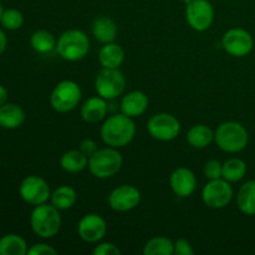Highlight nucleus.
Listing matches in <instances>:
<instances>
[{
    "instance_id": "nucleus-1",
    "label": "nucleus",
    "mask_w": 255,
    "mask_h": 255,
    "mask_svg": "<svg viewBox=\"0 0 255 255\" xmlns=\"http://www.w3.org/2000/svg\"><path fill=\"white\" fill-rule=\"evenodd\" d=\"M101 138L107 146L121 148L131 143L136 134V126L131 117L116 114L105 120L100 129Z\"/></svg>"
},
{
    "instance_id": "nucleus-2",
    "label": "nucleus",
    "mask_w": 255,
    "mask_h": 255,
    "mask_svg": "<svg viewBox=\"0 0 255 255\" xmlns=\"http://www.w3.org/2000/svg\"><path fill=\"white\" fill-rule=\"evenodd\" d=\"M30 227L40 238H54L61 229L60 211L51 203L35 206L30 214Z\"/></svg>"
},
{
    "instance_id": "nucleus-3",
    "label": "nucleus",
    "mask_w": 255,
    "mask_h": 255,
    "mask_svg": "<svg viewBox=\"0 0 255 255\" xmlns=\"http://www.w3.org/2000/svg\"><path fill=\"white\" fill-rule=\"evenodd\" d=\"M56 51L59 56L66 61H80L85 59L90 51L89 36L82 30H66L57 39Z\"/></svg>"
},
{
    "instance_id": "nucleus-4",
    "label": "nucleus",
    "mask_w": 255,
    "mask_h": 255,
    "mask_svg": "<svg viewBox=\"0 0 255 255\" xmlns=\"http://www.w3.org/2000/svg\"><path fill=\"white\" fill-rule=\"evenodd\" d=\"M214 142L227 153H238L248 146V131L239 122H223L214 132Z\"/></svg>"
},
{
    "instance_id": "nucleus-5",
    "label": "nucleus",
    "mask_w": 255,
    "mask_h": 255,
    "mask_svg": "<svg viewBox=\"0 0 255 255\" xmlns=\"http://www.w3.org/2000/svg\"><path fill=\"white\" fill-rule=\"evenodd\" d=\"M124 157L119 149L114 147L99 148V151L89 158V169L94 177L107 179L116 176L122 168Z\"/></svg>"
},
{
    "instance_id": "nucleus-6",
    "label": "nucleus",
    "mask_w": 255,
    "mask_h": 255,
    "mask_svg": "<svg viewBox=\"0 0 255 255\" xmlns=\"http://www.w3.org/2000/svg\"><path fill=\"white\" fill-rule=\"evenodd\" d=\"M81 89L72 80L60 81L50 95V105L59 114H67L75 110L81 100Z\"/></svg>"
},
{
    "instance_id": "nucleus-7",
    "label": "nucleus",
    "mask_w": 255,
    "mask_h": 255,
    "mask_svg": "<svg viewBox=\"0 0 255 255\" xmlns=\"http://www.w3.org/2000/svg\"><path fill=\"white\" fill-rule=\"evenodd\" d=\"M126 87V77L120 69H104L95 79V89L105 100H115L121 96Z\"/></svg>"
},
{
    "instance_id": "nucleus-8",
    "label": "nucleus",
    "mask_w": 255,
    "mask_h": 255,
    "mask_svg": "<svg viewBox=\"0 0 255 255\" xmlns=\"http://www.w3.org/2000/svg\"><path fill=\"white\" fill-rule=\"evenodd\" d=\"M147 131L152 138L161 142H169L177 138L181 132V122L176 116L167 112L156 114L147 122Z\"/></svg>"
},
{
    "instance_id": "nucleus-9",
    "label": "nucleus",
    "mask_w": 255,
    "mask_h": 255,
    "mask_svg": "<svg viewBox=\"0 0 255 255\" xmlns=\"http://www.w3.org/2000/svg\"><path fill=\"white\" fill-rule=\"evenodd\" d=\"M51 189L49 183L40 176H27L19 186V196L25 203L30 206H40L47 203L51 198Z\"/></svg>"
},
{
    "instance_id": "nucleus-10",
    "label": "nucleus",
    "mask_w": 255,
    "mask_h": 255,
    "mask_svg": "<svg viewBox=\"0 0 255 255\" xmlns=\"http://www.w3.org/2000/svg\"><path fill=\"white\" fill-rule=\"evenodd\" d=\"M234 196L231 183L223 178L212 179L202 189V201L211 209H223Z\"/></svg>"
},
{
    "instance_id": "nucleus-11",
    "label": "nucleus",
    "mask_w": 255,
    "mask_h": 255,
    "mask_svg": "<svg viewBox=\"0 0 255 255\" xmlns=\"http://www.w3.org/2000/svg\"><path fill=\"white\" fill-rule=\"evenodd\" d=\"M222 46L231 56L244 57L252 52L254 40L251 32L242 27H232L224 32L222 37Z\"/></svg>"
},
{
    "instance_id": "nucleus-12",
    "label": "nucleus",
    "mask_w": 255,
    "mask_h": 255,
    "mask_svg": "<svg viewBox=\"0 0 255 255\" xmlns=\"http://www.w3.org/2000/svg\"><path fill=\"white\" fill-rule=\"evenodd\" d=\"M186 19L193 30L206 31L214 21L213 5L208 0H192L186 6Z\"/></svg>"
},
{
    "instance_id": "nucleus-13",
    "label": "nucleus",
    "mask_w": 255,
    "mask_h": 255,
    "mask_svg": "<svg viewBox=\"0 0 255 255\" xmlns=\"http://www.w3.org/2000/svg\"><path fill=\"white\" fill-rule=\"evenodd\" d=\"M109 206L115 212H129L141 202V192L132 184H122L110 193Z\"/></svg>"
},
{
    "instance_id": "nucleus-14",
    "label": "nucleus",
    "mask_w": 255,
    "mask_h": 255,
    "mask_svg": "<svg viewBox=\"0 0 255 255\" xmlns=\"http://www.w3.org/2000/svg\"><path fill=\"white\" fill-rule=\"evenodd\" d=\"M107 233V223L100 214H85L77 224V234L84 242L90 244L99 243Z\"/></svg>"
},
{
    "instance_id": "nucleus-15",
    "label": "nucleus",
    "mask_w": 255,
    "mask_h": 255,
    "mask_svg": "<svg viewBox=\"0 0 255 255\" xmlns=\"http://www.w3.org/2000/svg\"><path fill=\"white\" fill-rule=\"evenodd\" d=\"M172 192L179 198H188L197 188L196 174L187 167H178L169 176Z\"/></svg>"
},
{
    "instance_id": "nucleus-16",
    "label": "nucleus",
    "mask_w": 255,
    "mask_h": 255,
    "mask_svg": "<svg viewBox=\"0 0 255 255\" xmlns=\"http://www.w3.org/2000/svg\"><path fill=\"white\" fill-rule=\"evenodd\" d=\"M149 105L148 96L143 91H131L125 95L121 100V112L126 116L134 119L142 116L147 111Z\"/></svg>"
},
{
    "instance_id": "nucleus-17",
    "label": "nucleus",
    "mask_w": 255,
    "mask_h": 255,
    "mask_svg": "<svg viewBox=\"0 0 255 255\" xmlns=\"http://www.w3.org/2000/svg\"><path fill=\"white\" fill-rule=\"evenodd\" d=\"M109 107L107 100L101 96L90 97L81 107V117L87 124H97L106 117Z\"/></svg>"
},
{
    "instance_id": "nucleus-18",
    "label": "nucleus",
    "mask_w": 255,
    "mask_h": 255,
    "mask_svg": "<svg viewBox=\"0 0 255 255\" xmlns=\"http://www.w3.org/2000/svg\"><path fill=\"white\" fill-rule=\"evenodd\" d=\"M117 32H119V27H117L115 20L111 17L102 15V16L96 17L94 20L92 34L97 41L102 42V44L114 42L117 37Z\"/></svg>"
},
{
    "instance_id": "nucleus-19",
    "label": "nucleus",
    "mask_w": 255,
    "mask_h": 255,
    "mask_svg": "<svg viewBox=\"0 0 255 255\" xmlns=\"http://www.w3.org/2000/svg\"><path fill=\"white\" fill-rule=\"evenodd\" d=\"M25 111L17 104H4L0 106V127L16 129L25 122Z\"/></svg>"
},
{
    "instance_id": "nucleus-20",
    "label": "nucleus",
    "mask_w": 255,
    "mask_h": 255,
    "mask_svg": "<svg viewBox=\"0 0 255 255\" xmlns=\"http://www.w3.org/2000/svg\"><path fill=\"white\" fill-rule=\"evenodd\" d=\"M125 61V51L116 42L104 44L99 52V62L104 69H120Z\"/></svg>"
},
{
    "instance_id": "nucleus-21",
    "label": "nucleus",
    "mask_w": 255,
    "mask_h": 255,
    "mask_svg": "<svg viewBox=\"0 0 255 255\" xmlns=\"http://www.w3.org/2000/svg\"><path fill=\"white\" fill-rule=\"evenodd\" d=\"M237 206L246 216H255V179L246 182L239 188Z\"/></svg>"
},
{
    "instance_id": "nucleus-22",
    "label": "nucleus",
    "mask_w": 255,
    "mask_h": 255,
    "mask_svg": "<svg viewBox=\"0 0 255 255\" xmlns=\"http://www.w3.org/2000/svg\"><path fill=\"white\" fill-rule=\"evenodd\" d=\"M214 141V132L207 125H194L187 133V142L193 148L203 149Z\"/></svg>"
},
{
    "instance_id": "nucleus-23",
    "label": "nucleus",
    "mask_w": 255,
    "mask_h": 255,
    "mask_svg": "<svg viewBox=\"0 0 255 255\" xmlns=\"http://www.w3.org/2000/svg\"><path fill=\"white\" fill-rule=\"evenodd\" d=\"M60 166L67 173H80L89 166V158L80 149H70L61 156Z\"/></svg>"
},
{
    "instance_id": "nucleus-24",
    "label": "nucleus",
    "mask_w": 255,
    "mask_h": 255,
    "mask_svg": "<svg viewBox=\"0 0 255 255\" xmlns=\"http://www.w3.org/2000/svg\"><path fill=\"white\" fill-rule=\"evenodd\" d=\"M76 201V191L71 186H67V184H62V186L57 187L51 193V198H50L52 206L56 207L59 211H67V209L72 208Z\"/></svg>"
},
{
    "instance_id": "nucleus-25",
    "label": "nucleus",
    "mask_w": 255,
    "mask_h": 255,
    "mask_svg": "<svg viewBox=\"0 0 255 255\" xmlns=\"http://www.w3.org/2000/svg\"><path fill=\"white\" fill-rule=\"evenodd\" d=\"M29 247L19 234H5L0 238V255H26Z\"/></svg>"
},
{
    "instance_id": "nucleus-26",
    "label": "nucleus",
    "mask_w": 255,
    "mask_h": 255,
    "mask_svg": "<svg viewBox=\"0 0 255 255\" xmlns=\"http://www.w3.org/2000/svg\"><path fill=\"white\" fill-rule=\"evenodd\" d=\"M56 42L54 34L47 30H36L30 36V45L37 54H49L52 50H56Z\"/></svg>"
},
{
    "instance_id": "nucleus-27",
    "label": "nucleus",
    "mask_w": 255,
    "mask_h": 255,
    "mask_svg": "<svg viewBox=\"0 0 255 255\" xmlns=\"http://www.w3.org/2000/svg\"><path fill=\"white\" fill-rule=\"evenodd\" d=\"M247 174V163L241 158H231L222 166V178L229 183L242 181Z\"/></svg>"
},
{
    "instance_id": "nucleus-28",
    "label": "nucleus",
    "mask_w": 255,
    "mask_h": 255,
    "mask_svg": "<svg viewBox=\"0 0 255 255\" xmlns=\"http://www.w3.org/2000/svg\"><path fill=\"white\" fill-rule=\"evenodd\" d=\"M174 243L166 237H153L143 247L144 255H173Z\"/></svg>"
},
{
    "instance_id": "nucleus-29",
    "label": "nucleus",
    "mask_w": 255,
    "mask_h": 255,
    "mask_svg": "<svg viewBox=\"0 0 255 255\" xmlns=\"http://www.w3.org/2000/svg\"><path fill=\"white\" fill-rule=\"evenodd\" d=\"M0 24L4 26V29L10 30V31L19 30L24 24V15L17 9H6L2 12Z\"/></svg>"
},
{
    "instance_id": "nucleus-30",
    "label": "nucleus",
    "mask_w": 255,
    "mask_h": 255,
    "mask_svg": "<svg viewBox=\"0 0 255 255\" xmlns=\"http://www.w3.org/2000/svg\"><path fill=\"white\" fill-rule=\"evenodd\" d=\"M222 166L223 163H221L218 159H211L207 162L203 168L204 176L207 177V179L212 181V179L222 178Z\"/></svg>"
},
{
    "instance_id": "nucleus-31",
    "label": "nucleus",
    "mask_w": 255,
    "mask_h": 255,
    "mask_svg": "<svg viewBox=\"0 0 255 255\" xmlns=\"http://www.w3.org/2000/svg\"><path fill=\"white\" fill-rule=\"evenodd\" d=\"M29 255H56L57 251L54 247L46 243H36L31 246L27 251Z\"/></svg>"
},
{
    "instance_id": "nucleus-32",
    "label": "nucleus",
    "mask_w": 255,
    "mask_h": 255,
    "mask_svg": "<svg viewBox=\"0 0 255 255\" xmlns=\"http://www.w3.org/2000/svg\"><path fill=\"white\" fill-rule=\"evenodd\" d=\"M174 255H193L194 249L192 244L189 243L187 239H177L174 242V248H173Z\"/></svg>"
},
{
    "instance_id": "nucleus-33",
    "label": "nucleus",
    "mask_w": 255,
    "mask_h": 255,
    "mask_svg": "<svg viewBox=\"0 0 255 255\" xmlns=\"http://www.w3.org/2000/svg\"><path fill=\"white\" fill-rule=\"evenodd\" d=\"M121 251L114 243H99L94 249V255H120Z\"/></svg>"
},
{
    "instance_id": "nucleus-34",
    "label": "nucleus",
    "mask_w": 255,
    "mask_h": 255,
    "mask_svg": "<svg viewBox=\"0 0 255 255\" xmlns=\"http://www.w3.org/2000/svg\"><path fill=\"white\" fill-rule=\"evenodd\" d=\"M79 149L87 157L90 158L91 156H94L97 151H99V147H97V143L91 138H85L82 139L81 143H80Z\"/></svg>"
},
{
    "instance_id": "nucleus-35",
    "label": "nucleus",
    "mask_w": 255,
    "mask_h": 255,
    "mask_svg": "<svg viewBox=\"0 0 255 255\" xmlns=\"http://www.w3.org/2000/svg\"><path fill=\"white\" fill-rule=\"evenodd\" d=\"M6 46H7V37L6 35H5L4 30L0 29V56L5 52Z\"/></svg>"
},
{
    "instance_id": "nucleus-36",
    "label": "nucleus",
    "mask_w": 255,
    "mask_h": 255,
    "mask_svg": "<svg viewBox=\"0 0 255 255\" xmlns=\"http://www.w3.org/2000/svg\"><path fill=\"white\" fill-rule=\"evenodd\" d=\"M7 101V90L2 85H0V106L6 104Z\"/></svg>"
},
{
    "instance_id": "nucleus-37",
    "label": "nucleus",
    "mask_w": 255,
    "mask_h": 255,
    "mask_svg": "<svg viewBox=\"0 0 255 255\" xmlns=\"http://www.w3.org/2000/svg\"><path fill=\"white\" fill-rule=\"evenodd\" d=\"M2 12H4V9H2V5L0 4V21H1V16H2Z\"/></svg>"
},
{
    "instance_id": "nucleus-38",
    "label": "nucleus",
    "mask_w": 255,
    "mask_h": 255,
    "mask_svg": "<svg viewBox=\"0 0 255 255\" xmlns=\"http://www.w3.org/2000/svg\"><path fill=\"white\" fill-rule=\"evenodd\" d=\"M191 1H192V0H183V2H186V5L189 4V2H191Z\"/></svg>"
}]
</instances>
